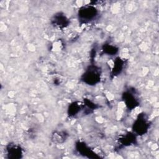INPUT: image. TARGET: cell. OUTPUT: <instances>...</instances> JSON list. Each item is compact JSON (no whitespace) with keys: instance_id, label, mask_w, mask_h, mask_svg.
<instances>
[{"instance_id":"cell-1","label":"cell","mask_w":159,"mask_h":159,"mask_svg":"<svg viewBox=\"0 0 159 159\" xmlns=\"http://www.w3.org/2000/svg\"><path fill=\"white\" fill-rule=\"evenodd\" d=\"M101 78V70L100 68L92 63L85 70L81 76L80 80L88 85L94 86L100 82Z\"/></svg>"},{"instance_id":"cell-2","label":"cell","mask_w":159,"mask_h":159,"mask_svg":"<svg viewBox=\"0 0 159 159\" xmlns=\"http://www.w3.org/2000/svg\"><path fill=\"white\" fill-rule=\"evenodd\" d=\"M98 14L99 11L96 7L93 5H84L79 9L78 19L80 24H86L94 20Z\"/></svg>"},{"instance_id":"cell-3","label":"cell","mask_w":159,"mask_h":159,"mask_svg":"<svg viewBox=\"0 0 159 159\" xmlns=\"http://www.w3.org/2000/svg\"><path fill=\"white\" fill-rule=\"evenodd\" d=\"M150 122L145 114L140 113L138 115L132 125L133 133L135 135H143L147 133L150 128Z\"/></svg>"},{"instance_id":"cell-4","label":"cell","mask_w":159,"mask_h":159,"mask_svg":"<svg viewBox=\"0 0 159 159\" xmlns=\"http://www.w3.org/2000/svg\"><path fill=\"white\" fill-rule=\"evenodd\" d=\"M122 99L129 110H133L139 106L140 102L134 89H127L122 94Z\"/></svg>"},{"instance_id":"cell-5","label":"cell","mask_w":159,"mask_h":159,"mask_svg":"<svg viewBox=\"0 0 159 159\" xmlns=\"http://www.w3.org/2000/svg\"><path fill=\"white\" fill-rule=\"evenodd\" d=\"M6 153L7 158L19 159L23 155V150L21 147L14 143H9L6 147Z\"/></svg>"},{"instance_id":"cell-6","label":"cell","mask_w":159,"mask_h":159,"mask_svg":"<svg viewBox=\"0 0 159 159\" xmlns=\"http://www.w3.org/2000/svg\"><path fill=\"white\" fill-rule=\"evenodd\" d=\"M75 148L80 155L90 158H99L100 157L92 149H91L84 142L78 141L76 143Z\"/></svg>"},{"instance_id":"cell-7","label":"cell","mask_w":159,"mask_h":159,"mask_svg":"<svg viewBox=\"0 0 159 159\" xmlns=\"http://www.w3.org/2000/svg\"><path fill=\"white\" fill-rule=\"evenodd\" d=\"M51 24L59 29H64L70 24L69 19L62 12L56 13L51 19Z\"/></svg>"},{"instance_id":"cell-8","label":"cell","mask_w":159,"mask_h":159,"mask_svg":"<svg viewBox=\"0 0 159 159\" xmlns=\"http://www.w3.org/2000/svg\"><path fill=\"white\" fill-rule=\"evenodd\" d=\"M118 140L120 145L123 147L130 146L137 142L136 135L134 133L131 132H127L124 135H120Z\"/></svg>"},{"instance_id":"cell-9","label":"cell","mask_w":159,"mask_h":159,"mask_svg":"<svg viewBox=\"0 0 159 159\" xmlns=\"http://www.w3.org/2000/svg\"><path fill=\"white\" fill-rule=\"evenodd\" d=\"M83 109L84 110V104L79 101H75L68 106L67 113L69 117H73L78 115Z\"/></svg>"},{"instance_id":"cell-10","label":"cell","mask_w":159,"mask_h":159,"mask_svg":"<svg viewBox=\"0 0 159 159\" xmlns=\"http://www.w3.org/2000/svg\"><path fill=\"white\" fill-rule=\"evenodd\" d=\"M125 61L120 57H116L114 61V65L111 70V75L112 77H115L120 75L124 68Z\"/></svg>"},{"instance_id":"cell-11","label":"cell","mask_w":159,"mask_h":159,"mask_svg":"<svg viewBox=\"0 0 159 159\" xmlns=\"http://www.w3.org/2000/svg\"><path fill=\"white\" fill-rule=\"evenodd\" d=\"M68 134L65 131H55L52 135V140L56 143H62L66 141Z\"/></svg>"},{"instance_id":"cell-12","label":"cell","mask_w":159,"mask_h":159,"mask_svg":"<svg viewBox=\"0 0 159 159\" xmlns=\"http://www.w3.org/2000/svg\"><path fill=\"white\" fill-rule=\"evenodd\" d=\"M102 50L104 53L108 55H115L119 52V48L111 44L105 43L102 47Z\"/></svg>"},{"instance_id":"cell-13","label":"cell","mask_w":159,"mask_h":159,"mask_svg":"<svg viewBox=\"0 0 159 159\" xmlns=\"http://www.w3.org/2000/svg\"><path fill=\"white\" fill-rule=\"evenodd\" d=\"M84 107H86V109H85V112L87 114H90L93 112L95 109L99 107V106L91 101L89 99H84Z\"/></svg>"}]
</instances>
